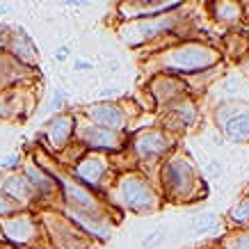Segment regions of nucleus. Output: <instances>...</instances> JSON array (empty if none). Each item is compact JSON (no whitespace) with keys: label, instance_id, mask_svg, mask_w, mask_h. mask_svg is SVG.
<instances>
[{"label":"nucleus","instance_id":"nucleus-11","mask_svg":"<svg viewBox=\"0 0 249 249\" xmlns=\"http://www.w3.org/2000/svg\"><path fill=\"white\" fill-rule=\"evenodd\" d=\"M25 178H28V183L32 185V190L39 192V195H53L55 192V178H51V176H48L44 169H39L37 165L28 167Z\"/></svg>","mask_w":249,"mask_h":249},{"label":"nucleus","instance_id":"nucleus-17","mask_svg":"<svg viewBox=\"0 0 249 249\" xmlns=\"http://www.w3.org/2000/svg\"><path fill=\"white\" fill-rule=\"evenodd\" d=\"M215 224H217V217H215L213 213H206V215H201V217L195 222V227L199 229V231H201V229H204V231L206 229H213Z\"/></svg>","mask_w":249,"mask_h":249},{"label":"nucleus","instance_id":"nucleus-20","mask_svg":"<svg viewBox=\"0 0 249 249\" xmlns=\"http://www.w3.org/2000/svg\"><path fill=\"white\" fill-rule=\"evenodd\" d=\"M16 165H18V158H16V156H12V158L5 162V167H16Z\"/></svg>","mask_w":249,"mask_h":249},{"label":"nucleus","instance_id":"nucleus-16","mask_svg":"<svg viewBox=\"0 0 249 249\" xmlns=\"http://www.w3.org/2000/svg\"><path fill=\"white\" fill-rule=\"evenodd\" d=\"M224 249H249V231L235 233L224 240Z\"/></svg>","mask_w":249,"mask_h":249},{"label":"nucleus","instance_id":"nucleus-18","mask_svg":"<svg viewBox=\"0 0 249 249\" xmlns=\"http://www.w3.org/2000/svg\"><path fill=\"white\" fill-rule=\"evenodd\" d=\"M12 211H14V204L7 199V195L0 190V215H12Z\"/></svg>","mask_w":249,"mask_h":249},{"label":"nucleus","instance_id":"nucleus-12","mask_svg":"<svg viewBox=\"0 0 249 249\" xmlns=\"http://www.w3.org/2000/svg\"><path fill=\"white\" fill-rule=\"evenodd\" d=\"M71 130H73V119L69 117V114H62L57 119L51 124V128H48V137H51V142L60 149L67 144V140L71 137Z\"/></svg>","mask_w":249,"mask_h":249},{"label":"nucleus","instance_id":"nucleus-6","mask_svg":"<svg viewBox=\"0 0 249 249\" xmlns=\"http://www.w3.org/2000/svg\"><path fill=\"white\" fill-rule=\"evenodd\" d=\"M80 140L87 146H94V149H112V151H117L121 146L117 130L103 128V126H85L80 130Z\"/></svg>","mask_w":249,"mask_h":249},{"label":"nucleus","instance_id":"nucleus-7","mask_svg":"<svg viewBox=\"0 0 249 249\" xmlns=\"http://www.w3.org/2000/svg\"><path fill=\"white\" fill-rule=\"evenodd\" d=\"M106 172H107V162H106V158H101V156H87V158H83V162L76 167L78 178L83 183H87V185H101Z\"/></svg>","mask_w":249,"mask_h":249},{"label":"nucleus","instance_id":"nucleus-15","mask_svg":"<svg viewBox=\"0 0 249 249\" xmlns=\"http://www.w3.org/2000/svg\"><path fill=\"white\" fill-rule=\"evenodd\" d=\"M231 219L238 224H249V199H242L240 204L233 206L231 211Z\"/></svg>","mask_w":249,"mask_h":249},{"label":"nucleus","instance_id":"nucleus-2","mask_svg":"<svg viewBox=\"0 0 249 249\" xmlns=\"http://www.w3.org/2000/svg\"><path fill=\"white\" fill-rule=\"evenodd\" d=\"M117 192H119V199L124 201V206L126 208H130V211L135 213H146L151 211V208H156V192L151 190V185L144 181L142 176H124L119 183V188H117Z\"/></svg>","mask_w":249,"mask_h":249},{"label":"nucleus","instance_id":"nucleus-1","mask_svg":"<svg viewBox=\"0 0 249 249\" xmlns=\"http://www.w3.org/2000/svg\"><path fill=\"white\" fill-rule=\"evenodd\" d=\"M219 60V55L213 48H206L201 44H188L181 48H174L167 55V69L169 71H185V73H195L206 67H213Z\"/></svg>","mask_w":249,"mask_h":249},{"label":"nucleus","instance_id":"nucleus-19","mask_svg":"<svg viewBox=\"0 0 249 249\" xmlns=\"http://www.w3.org/2000/svg\"><path fill=\"white\" fill-rule=\"evenodd\" d=\"M240 67H242V71H245V76H249V55H245L240 60Z\"/></svg>","mask_w":249,"mask_h":249},{"label":"nucleus","instance_id":"nucleus-3","mask_svg":"<svg viewBox=\"0 0 249 249\" xmlns=\"http://www.w3.org/2000/svg\"><path fill=\"white\" fill-rule=\"evenodd\" d=\"M219 126L224 128L231 140L235 142H247L249 140V107H229L224 106L217 112Z\"/></svg>","mask_w":249,"mask_h":249},{"label":"nucleus","instance_id":"nucleus-10","mask_svg":"<svg viewBox=\"0 0 249 249\" xmlns=\"http://www.w3.org/2000/svg\"><path fill=\"white\" fill-rule=\"evenodd\" d=\"M2 192L12 196V199H16V201H21V204H30L32 195H35V190H32V185L28 183L25 176H9V178H5Z\"/></svg>","mask_w":249,"mask_h":249},{"label":"nucleus","instance_id":"nucleus-5","mask_svg":"<svg viewBox=\"0 0 249 249\" xmlns=\"http://www.w3.org/2000/svg\"><path fill=\"white\" fill-rule=\"evenodd\" d=\"M135 149L140 153V158H158L169 149V140H167L160 130H144L135 140Z\"/></svg>","mask_w":249,"mask_h":249},{"label":"nucleus","instance_id":"nucleus-9","mask_svg":"<svg viewBox=\"0 0 249 249\" xmlns=\"http://www.w3.org/2000/svg\"><path fill=\"white\" fill-rule=\"evenodd\" d=\"M5 235L16 242H28L35 235V224L30 217L25 215H16V217L5 219Z\"/></svg>","mask_w":249,"mask_h":249},{"label":"nucleus","instance_id":"nucleus-14","mask_svg":"<svg viewBox=\"0 0 249 249\" xmlns=\"http://www.w3.org/2000/svg\"><path fill=\"white\" fill-rule=\"evenodd\" d=\"M12 51H14V55H18L23 62H35L37 60L35 46H32V41L28 39L25 32H18V35L14 37V41H12Z\"/></svg>","mask_w":249,"mask_h":249},{"label":"nucleus","instance_id":"nucleus-13","mask_svg":"<svg viewBox=\"0 0 249 249\" xmlns=\"http://www.w3.org/2000/svg\"><path fill=\"white\" fill-rule=\"evenodd\" d=\"M213 7H215V16L222 23H238L242 18V5H238V2L224 0V2H215Z\"/></svg>","mask_w":249,"mask_h":249},{"label":"nucleus","instance_id":"nucleus-8","mask_svg":"<svg viewBox=\"0 0 249 249\" xmlns=\"http://www.w3.org/2000/svg\"><path fill=\"white\" fill-rule=\"evenodd\" d=\"M89 117L96 121L98 126H103V128H110V130L124 128V114L112 103H98V106L89 107Z\"/></svg>","mask_w":249,"mask_h":249},{"label":"nucleus","instance_id":"nucleus-4","mask_svg":"<svg viewBox=\"0 0 249 249\" xmlns=\"http://www.w3.org/2000/svg\"><path fill=\"white\" fill-rule=\"evenodd\" d=\"M195 169L185 158H176L165 167V188L174 195H188L195 185Z\"/></svg>","mask_w":249,"mask_h":249}]
</instances>
